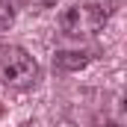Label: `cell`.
<instances>
[{
	"mask_svg": "<svg viewBox=\"0 0 127 127\" xmlns=\"http://www.w3.org/2000/svg\"><path fill=\"white\" fill-rule=\"evenodd\" d=\"M41 80V68L30 53L18 44H3L0 47V83L18 92H27Z\"/></svg>",
	"mask_w": 127,
	"mask_h": 127,
	"instance_id": "6da1fadb",
	"label": "cell"
},
{
	"mask_svg": "<svg viewBox=\"0 0 127 127\" xmlns=\"http://www.w3.org/2000/svg\"><path fill=\"white\" fill-rule=\"evenodd\" d=\"M109 15L112 3H77L59 15V30L71 38H89L109 21Z\"/></svg>",
	"mask_w": 127,
	"mask_h": 127,
	"instance_id": "7a4b0ae2",
	"label": "cell"
},
{
	"mask_svg": "<svg viewBox=\"0 0 127 127\" xmlns=\"http://www.w3.org/2000/svg\"><path fill=\"white\" fill-rule=\"evenodd\" d=\"M95 53H97L95 47H89V50H59L53 56V68L56 71H80L95 59Z\"/></svg>",
	"mask_w": 127,
	"mask_h": 127,
	"instance_id": "3957f363",
	"label": "cell"
},
{
	"mask_svg": "<svg viewBox=\"0 0 127 127\" xmlns=\"http://www.w3.org/2000/svg\"><path fill=\"white\" fill-rule=\"evenodd\" d=\"M15 6L18 0H0V32H6L15 21Z\"/></svg>",
	"mask_w": 127,
	"mask_h": 127,
	"instance_id": "277c9868",
	"label": "cell"
},
{
	"mask_svg": "<svg viewBox=\"0 0 127 127\" xmlns=\"http://www.w3.org/2000/svg\"><path fill=\"white\" fill-rule=\"evenodd\" d=\"M3 112H6V106H3V103H0V115H3Z\"/></svg>",
	"mask_w": 127,
	"mask_h": 127,
	"instance_id": "5b68a950",
	"label": "cell"
},
{
	"mask_svg": "<svg viewBox=\"0 0 127 127\" xmlns=\"http://www.w3.org/2000/svg\"><path fill=\"white\" fill-rule=\"evenodd\" d=\"M124 103H127V86H124Z\"/></svg>",
	"mask_w": 127,
	"mask_h": 127,
	"instance_id": "8992f818",
	"label": "cell"
}]
</instances>
